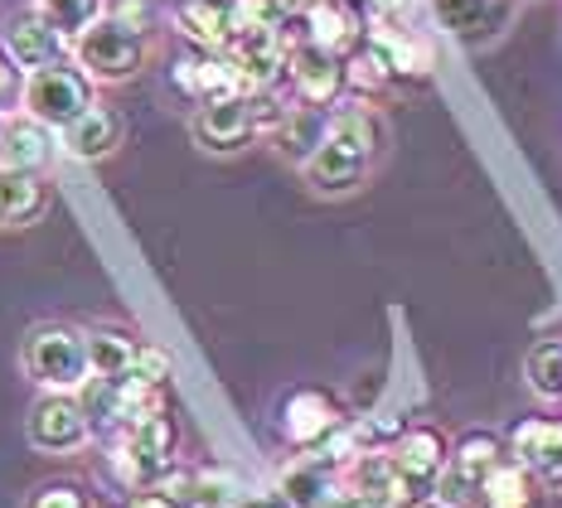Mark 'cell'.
<instances>
[{"label": "cell", "instance_id": "cell-35", "mask_svg": "<svg viewBox=\"0 0 562 508\" xmlns=\"http://www.w3.org/2000/svg\"><path fill=\"white\" fill-rule=\"evenodd\" d=\"M0 88H5V64H0Z\"/></svg>", "mask_w": 562, "mask_h": 508}, {"label": "cell", "instance_id": "cell-18", "mask_svg": "<svg viewBox=\"0 0 562 508\" xmlns=\"http://www.w3.org/2000/svg\"><path fill=\"white\" fill-rule=\"evenodd\" d=\"M306 44H315V49L325 54H355L359 49V20L349 15L339 0H315V5L306 10V34H301Z\"/></svg>", "mask_w": 562, "mask_h": 508}, {"label": "cell", "instance_id": "cell-24", "mask_svg": "<svg viewBox=\"0 0 562 508\" xmlns=\"http://www.w3.org/2000/svg\"><path fill=\"white\" fill-rule=\"evenodd\" d=\"M49 204V189L40 184V174H15L0 170V223L20 228V223H34Z\"/></svg>", "mask_w": 562, "mask_h": 508}, {"label": "cell", "instance_id": "cell-6", "mask_svg": "<svg viewBox=\"0 0 562 508\" xmlns=\"http://www.w3.org/2000/svg\"><path fill=\"white\" fill-rule=\"evenodd\" d=\"M499 460H505V445H499V436L465 431L461 445H456L451 460H447V470H441V479H437V499L451 504V508L475 504L480 484H485V475L499 465Z\"/></svg>", "mask_w": 562, "mask_h": 508}, {"label": "cell", "instance_id": "cell-27", "mask_svg": "<svg viewBox=\"0 0 562 508\" xmlns=\"http://www.w3.org/2000/svg\"><path fill=\"white\" fill-rule=\"evenodd\" d=\"M389 74H383V64L373 58L369 49H355L345 58V88H364V92H379Z\"/></svg>", "mask_w": 562, "mask_h": 508}, {"label": "cell", "instance_id": "cell-28", "mask_svg": "<svg viewBox=\"0 0 562 508\" xmlns=\"http://www.w3.org/2000/svg\"><path fill=\"white\" fill-rule=\"evenodd\" d=\"M136 383H146V387H166V377H170V359L160 349H146L140 345L136 349V369H132Z\"/></svg>", "mask_w": 562, "mask_h": 508}, {"label": "cell", "instance_id": "cell-19", "mask_svg": "<svg viewBox=\"0 0 562 508\" xmlns=\"http://www.w3.org/2000/svg\"><path fill=\"white\" fill-rule=\"evenodd\" d=\"M277 494H281V499H286L291 508H321L325 499H335V494H339L335 465H330V460H321V455L301 460V465H291L286 475H281Z\"/></svg>", "mask_w": 562, "mask_h": 508}, {"label": "cell", "instance_id": "cell-3", "mask_svg": "<svg viewBox=\"0 0 562 508\" xmlns=\"http://www.w3.org/2000/svg\"><path fill=\"white\" fill-rule=\"evenodd\" d=\"M74 58L88 82H126L146 68V34L132 20L102 15L98 25L74 39Z\"/></svg>", "mask_w": 562, "mask_h": 508}, {"label": "cell", "instance_id": "cell-34", "mask_svg": "<svg viewBox=\"0 0 562 508\" xmlns=\"http://www.w3.org/2000/svg\"><path fill=\"white\" fill-rule=\"evenodd\" d=\"M407 508H451V504H441V499H422V504H407Z\"/></svg>", "mask_w": 562, "mask_h": 508}, {"label": "cell", "instance_id": "cell-15", "mask_svg": "<svg viewBox=\"0 0 562 508\" xmlns=\"http://www.w3.org/2000/svg\"><path fill=\"white\" fill-rule=\"evenodd\" d=\"M364 508H407V489L397 479L389 451H369L349 460V489Z\"/></svg>", "mask_w": 562, "mask_h": 508}, {"label": "cell", "instance_id": "cell-22", "mask_svg": "<svg viewBox=\"0 0 562 508\" xmlns=\"http://www.w3.org/2000/svg\"><path fill=\"white\" fill-rule=\"evenodd\" d=\"M437 25L456 34V39H485L499 25V5L495 0H431Z\"/></svg>", "mask_w": 562, "mask_h": 508}, {"label": "cell", "instance_id": "cell-21", "mask_svg": "<svg viewBox=\"0 0 562 508\" xmlns=\"http://www.w3.org/2000/svg\"><path fill=\"white\" fill-rule=\"evenodd\" d=\"M88 339V373L102 377V383H122L136 369V339L122 335V329H92Z\"/></svg>", "mask_w": 562, "mask_h": 508}, {"label": "cell", "instance_id": "cell-26", "mask_svg": "<svg viewBox=\"0 0 562 508\" xmlns=\"http://www.w3.org/2000/svg\"><path fill=\"white\" fill-rule=\"evenodd\" d=\"M529 387L538 397H562V339H543V345L529 349Z\"/></svg>", "mask_w": 562, "mask_h": 508}, {"label": "cell", "instance_id": "cell-8", "mask_svg": "<svg viewBox=\"0 0 562 508\" xmlns=\"http://www.w3.org/2000/svg\"><path fill=\"white\" fill-rule=\"evenodd\" d=\"M68 49H74V44H68L40 10H20V15H10V25L0 30V54H5L20 74H40V68L64 64Z\"/></svg>", "mask_w": 562, "mask_h": 508}, {"label": "cell", "instance_id": "cell-31", "mask_svg": "<svg viewBox=\"0 0 562 508\" xmlns=\"http://www.w3.org/2000/svg\"><path fill=\"white\" fill-rule=\"evenodd\" d=\"M126 508H180V504L166 499V494H140V499H132Z\"/></svg>", "mask_w": 562, "mask_h": 508}, {"label": "cell", "instance_id": "cell-2", "mask_svg": "<svg viewBox=\"0 0 562 508\" xmlns=\"http://www.w3.org/2000/svg\"><path fill=\"white\" fill-rule=\"evenodd\" d=\"M286 116V108L272 98V92H228V98H209L199 102L194 116V140L214 156H233L243 150L252 136L272 132V126Z\"/></svg>", "mask_w": 562, "mask_h": 508}, {"label": "cell", "instance_id": "cell-12", "mask_svg": "<svg viewBox=\"0 0 562 508\" xmlns=\"http://www.w3.org/2000/svg\"><path fill=\"white\" fill-rule=\"evenodd\" d=\"M58 140L49 126L30 122V116H0V170L40 174L54 160Z\"/></svg>", "mask_w": 562, "mask_h": 508}, {"label": "cell", "instance_id": "cell-14", "mask_svg": "<svg viewBox=\"0 0 562 508\" xmlns=\"http://www.w3.org/2000/svg\"><path fill=\"white\" fill-rule=\"evenodd\" d=\"M364 49L379 58L389 78H427L431 68V44L417 39V30H403V25H369Z\"/></svg>", "mask_w": 562, "mask_h": 508}, {"label": "cell", "instance_id": "cell-4", "mask_svg": "<svg viewBox=\"0 0 562 508\" xmlns=\"http://www.w3.org/2000/svg\"><path fill=\"white\" fill-rule=\"evenodd\" d=\"M20 108H25L30 122L49 126V132H68L78 116H88L98 108V98H92V82L78 68L54 64V68H40V74H25Z\"/></svg>", "mask_w": 562, "mask_h": 508}, {"label": "cell", "instance_id": "cell-23", "mask_svg": "<svg viewBox=\"0 0 562 508\" xmlns=\"http://www.w3.org/2000/svg\"><path fill=\"white\" fill-rule=\"evenodd\" d=\"M533 499H538L533 475L524 465H514L509 455L490 470L485 484H480V494H475L480 508H533Z\"/></svg>", "mask_w": 562, "mask_h": 508}, {"label": "cell", "instance_id": "cell-7", "mask_svg": "<svg viewBox=\"0 0 562 508\" xmlns=\"http://www.w3.org/2000/svg\"><path fill=\"white\" fill-rule=\"evenodd\" d=\"M389 460L407 489V504H422V499H437V479H441V470H447L451 451H447V441H441V431L413 427L393 441Z\"/></svg>", "mask_w": 562, "mask_h": 508}, {"label": "cell", "instance_id": "cell-29", "mask_svg": "<svg viewBox=\"0 0 562 508\" xmlns=\"http://www.w3.org/2000/svg\"><path fill=\"white\" fill-rule=\"evenodd\" d=\"M30 508H88V504H83V494L68 489V484H49V489L34 494Z\"/></svg>", "mask_w": 562, "mask_h": 508}, {"label": "cell", "instance_id": "cell-13", "mask_svg": "<svg viewBox=\"0 0 562 508\" xmlns=\"http://www.w3.org/2000/svg\"><path fill=\"white\" fill-rule=\"evenodd\" d=\"M514 465H524L533 484L562 489V421H524L514 431Z\"/></svg>", "mask_w": 562, "mask_h": 508}, {"label": "cell", "instance_id": "cell-33", "mask_svg": "<svg viewBox=\"0 0 562 508\" xmlns=\"http://www.w3.org/2000/svg\"><path fill=\"white\" fill-rule=\"evenodd\" d=\"M321 508H364V504H359L355 494H335V499H325Z\"/></svg>", "mask_w": 562, "mask_h": 508}, {"label": "cell", "instance_id": "cell-1", "mask_svg": "<svg viewBox=\"0 0 562 508\" xmlns=\"http://www.w3.org/2000/svg\"><path fill=\"white\" fill-rule=\"evenodd\" d=\"M379 146H383L379 116L364 108H339V112H330L325 140L315 146V156L301 165V170H306L311 189H321V194H349V189L364 184Z\"/></svg>", "mask_w": 562, "mask_h": 508}, {"label": "cell", "instance_id": "cell-9", "mask_svg": "<svg viewBox=\"0 0 562 508\" xmlns=\"http://www.w3.org/2000/svg\"><path fill=\"white\" fill-rule=\"evenodd\" d=\"M286 78H291V92L301 98V108H335L339 92H345V58L315 49V44L296 39L286 49Z\"/></svg>", "mask_w": 562, "mask_h": 508}, {"label": "cell", "instance_id": "cell-10", "mask_svg": "<svg viewBox=\"0 0 562 508\" xmlns=\"http://www.w3.org/2000/svg\"><path fill=\"white\" fill-rule=\"evenodd\" d=\"M92 436L83 407H78L74 393H44L30 407V445L34 451H49V455H68L78 451Z\"/></svg>", "mask_w": 562, "mask_h": 508}, {"label": "cell", "instance_id": "cell-30", "mask_svg": "<svg viewBox=\"0 0 562 508\" xmlns=\"http://www.w3.org/2000/svg\"><path fill=\"white\" fill-rule=\"evenodd\" d=\"M233 508H291L281 499L277 489H262V494H243V499H233Z\"/></svg>", "mask_w": 562, "mask_h": 508}, {"label": "cell", "instance_id": "cell-17", "mask_svg": "<svg viewBox=\"0 0 562 508\" xmlns=\"http://www.w3.org/2000/svg\"><path fill=\"white\" fill-rule=\"evenodd\" d=\"M175 25L204 54L228 49V0H180L175 5Z\"/></svg>", "mask_w": 562, "mask_h": 508}, {"label": "cell", "instance_id": "cell-32", "mask_svg": "<svg viewBox=\"0 0 562 508\" xmlns=\"http://www.w3.org/2000/svg\"><path fill=\"white\" fill-rule=\"evenodd\" d=\"M272 5L281 10V15H306V10L315 5V0H272Z\"/></svg>", "mask_w": 562, "mask_h": 508}, {"label": "cell", "instance_id": "cell-5", "mask_svg": "<svg viewBox=\"0 0 562 508\" xmlns=\"http://www.w3.org/2000/svg\"><path fill=\"white\" fill-rule=\"evenodd\" d=\"M25 373L49 393H78L88 383V339L68 325H40L25 339Z\"/></svg>", "mask_w": 562, "mask_h": 508}, {"label": "cell", "instance_id": "cell-25", "mask_svg": "<svg viewBox=\"0 0 562 508\" xmlns=\"http://www.w3.org/2000/svg\"><path fill=\"white\" fill-rule=\"evenodd\" d=\"M34 10H40V15L74 44L78 34L92 30L102 15H108V0H34Z\"/></svg>", "mask_w": 562, "mask_h": 508}, {"label": "cell", "instance_id": "cell-16", "mask_svg": "<svg viewBox=\"0 0 562 508\" xmlns=\"http://www.w3.org/2000/svg\"><path fill=\"white\" fill-rule=\"evenodd\" d=\"M122 146V116L112 108H92L88 116H78L68 132H58V150L74 160H102Z\"/></svg>", "mask_w": 562, "mask_h": 508}, {"label": "cell", "instance_id": "cell-11", "mask_svg": "<svg viewBox=\"0 0 562 508\" xmlns=\"http://www.w3.org/2000/svg\"><path fill=\"white\" fill-rule=\"evenodd\" d=\"M345 421L349 417L339 411V402L330 393H321V387H301V393H291L286 407H281V436H286L291 445H301V451H321Z\"/></svg>", "mask_w": 562, "mask_h": 508}, {"label": "cell", "instance_id": "cell-20", "mask_svg": "<svg viewBox=\"0 0 562 508\" xmlns=\"http://www.w3.org/2000/svg\"><path fill=\"white\" fill-rule=\"evenodd\" d=\"M325 122H330V112H321V108H286V116L272 126L277 150L286 160L306 165L315 156V146L325 140Z\"/></svg>", "mask_w": 562, "mask_h": 508}]
</instances>
